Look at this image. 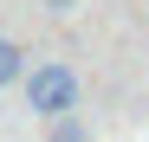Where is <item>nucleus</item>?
I'll use <instances>...</instances> for the list:
<instances>
[{"label": "nucleus", "instance_id": "2", "mask_svg": "<svg viewBox=\"0 0 149 142\" xmlns=\"http://www.w3.org/2000/svg\"><path fill=\"white\" fill-rule=\"evenodd\" d=\"M19 78H26V45H19V39H0V90L19 84Z\"/></svg>", "mask_w": 149, "mask_h": 142}, {"label": "nucleus", "instance_id": "1", "mask_svg": "<svg viewBox=\"0 0 149 142\" xmlns=\"http://www.w3.org/2000/svg\"><path fill=\"white\" fill-rule=\"evenodd\" d=\"M19 90H26V110L39 116V123H52V116H78V103H84V84H78V71H71L65 58L26 65Z\"/></svg>", "mask_w": 149, "mask_h": 142}, {"label": "nucleus", "instance_id": "3", "mask_svg": "<svg viewBox=\"0 0 149 142\" xmlns=\"http://www.w3.org/2000/svg\"><path fill=\"white\" fill-rule=\"evenodd\" d=\"M52 142H84V123L78 116H52Z\"/></svg>", "mask_w": 149, "mask_h": 142}, {"label": "nucleus", "instance_id": "4", "mask_svg": "<svg viewBox=\"0 0 149 142\" xmlns=\"http://www.w3.org/2000/svg\"><path fill=\"white\" fill-rule=\"evenodd\" d=\"M39 7H45V13H58V19H65L71 7H78V0H39Z\"/></svg>", "mask_w": 149, "mask_h": 142}]
</instances>
